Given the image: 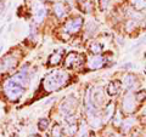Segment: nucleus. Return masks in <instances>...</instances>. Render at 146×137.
<instances>
[{"label": "nucleus", "instance_id": "f257e3e1", "mask_svg": "<svg viewBox=\"0 0 146 137\" xmlns=\"http://www.w3.org/2000/svg\"><path fill=\"white\" fill-rule=\"evenodd\" d=\"M68 79H70V76H68V74L66 72L55 70L52 73H50V74L43 80V88L46 92L57 91L67 84Z\"/></svg>", "mask_w": 146, "mask_h": 137}, {"label": "nucleus", "instance_id": "f03ea898", "mask_svg": "<svg viewBox=\"0 0 146 137\" xmlns=\"http://www.w3.org/2000/svg\"><path fill=\"white\" fill-rule=\"evenodd\" d=\"M4 92H5L6 97L10 99V101H17V99L23 95L25 88L10 79L9 81H6L5 85H4Z\"/></svg>", "mask_w": 146, "mask_h": 137}, {"label": "nucleus", "instance_id": "7ed1b4c3", "mask_svg": "<svg viewBox=\"0 0 146 137\" xmlns=\"http://www.w3.org/2000/svg\"><path fill=\"white\" fill-rule=\"evenodd\" d=\"M122 108L123 111L128 114H131L135 109H136V99H135V95L131 92H128L122 101Z\"/></svg>", "mask_w": 146, "mask_h": 137}, {"label": "nucleus", "instance_id": "20e7f679", "mask_svg": "<svg viewBox=\"0 0 146 137\" xmlns=\"http://www.w3.org/2000/svg\"><path fill=\"white\" fill-rule=\"evenodd\" d=\"M83 62H84L83 55H79L77 52H71V53H68V56L66 57L65 66L67 68H77V67H80Z\"/></svg>", "mask_w": 146, "mask_h": 137}, {"label": "nucleus", "instance_id": "39448f33", "mask_svg": "<svg viewBox=\"0 0 146 137\" xmlns=\"http://www.w3.org/2000/svg\"><path fill=\"white\" fill-rule=\"evenodd\" d=\"M82 24H83V20L80 17H76V18H72V20H68L65 24V28L63 30L68 34H76L80 28H82Z\"/></svg>", "mask_w": 146, "mask_h": 137}, {"label": "nucleus", "instance_id": "423d86ee", "mask_svg": "<svg viewBox=\"0 0 146 137\" xmlns=\"http://www.w3.org/2000/svg\"><path fill=\"white\" fill-rule=\"evenodd\" d=\"M74 107H76V98L73 97V96H70V97H67L66 99H63L62 101L60 111H61V113L65 114V115H68V114L73 113Z\"/></svg>", "mask_w": 146, "mask_h": 137}, {"label": "nucleus", "instance_id": "0eeeda50", "mask_svg": "<svg viewBox=\"0 0 146 137\" xmlns=\"http://www.w3.org/2000/svg\"><path fill=\"white\" fill-rule=\"evenodd\" d=\"M11 80H13L17 84H20L21 86H23V88H26V86L29 84V75L26 69H22L21 72H18L17 74L13 75Z\"/></svg>", "mask_w": 146, "mask_h": 137}, {"label": "nucleus", "instance_id": "6e6552de", "mask_svg": "<svg viewBox=\"0 0 146 137\" xmlns=\"http://www.w3.org/2000/svg\"><path fill=\"white\" fill-rule=\"evenodd\" d=\"M16 65V60L13 58L12 56H6L4 57L1 61H0V72H5L7 69H11V68H13Z\"/></svg>", "mask_w": 146, "mask_h": 137}, {"label": "nucleus", "instance_id": "1a4fd4ad", "mask_svg": "<svg viewBox=\"0 0 146 137\" xmlns=\"http://www.w3.org/2000/svg\"><path fill=\"white\" fill-rule=\"evenodd\" d=\"M124 85H125V88L128 90L133 91V90H135L139 86V80H138V78H136L135 75L128 74L125 76V79H124Z\"/></svg>", "mask_w": 146, "mask_h": 137}, {"label": "nucleus", "instance_id": "9d476101", "mask_svg": "<svg viewBox=\"0 0 146 137\" xmlns=\"http://www.w3.org/2000/svg\"><path fill=\"white\" fill-rule=\"evenodd\" d=\"M105 63V58L102 56H94L89 58L88 61V67L90 69H99V68H101Z\"/></svg>", "mask_w": 146, "mask_h": 137}, {"label": "nucleus", "instance_id": "9b49d317", "mask_svg": "<svg viewBox=\"0 0 146 137\" xmlns=\"http://www.w3.org/2000/svg\"><path fill=\"white\" fill-rule=\"evenodd\" d=\"M113 113H115V103L113 102H110L106 107H105V111H104V118H102V121L104 123H107L110 119L113 118Z\"/></svg>", "mask_w": 146, "mask_h": 137}, {"label": "nucleus", "instance_id": "f8f14e48", "mask_svg": "<svg viewBox=\"0 0 146 137\" xmlns=\"http://www.w3.org/2000/svg\"><path fill=\"white\" fill-rule=\"evenodd\" d=\"M121 81L119 80H113L112 83L108 84V88H107V92L110 96H116L118 92L121 91Z\"/></svg>", "mask_w": 146, "mask_h": 137}, {"label": "nucleus", "instance_id": "ddd939ff", "mask_svg": "<svg viewBox=\"0 0 146 137\" xmlns=\"http://www.w3.org/2000/svg\"><path fill=\"white\" fill-rule=\"evenodd\" d=\"M54 13L58 18H61V17L65 16V13H66V6H65V4L61 3V1L55 3L54 4Z\"/></svg>", "mask_w": 146, "mask_h": 137}, {"label": "nucleus", "instance_id": "4468645a", "mask_svg": "<svg viewBox=\"0 0 146 137\" xmlns=\"http://www.w3.org/2000/svg\"><path fill=\"white\" fill-rule=\"evenodd\" d=\"M62 53H63V50H57V51H55L49 58V65L50 66L58 65V63L61 62V60H62Z\"/></svg>", "mask_w": 146, "mask_h": 137}, {"label": "nucleus", "instance_id": "2eb2a0df", "mask_svg": "<svg viewBox=\"0 0 146 137\" xmlns=\"http://www.w3.org/2000/svg\"><path fill=\"white\" fill-rule=\"evenodd\" d=\"M93 101L95 103V106H100L104 102V92L101 89H96L95 92H93Z\"/></svg>", "mask_w": 146, "mask_h": 137}, {"label": "nucleus", "instance_id": "dca6fc26", "mask_svg": "<svg viewBox=\"0 0 146 137\" xmlns=\"http://www.w3.org/2000/svg\"><path fill=\"white\" fill-rule=\"evenodd\" d=\"M135 118H129V119H127V120H124L121 124V126H122V131L124 132V134H127L128 131H129L130 129H131V126H133L134 124H135Z\"/></svg>", "mask_w": 146, "mask_h": 137}, {"label": "nucleus", "instance_id": "f3484780", "mask_svg": "<svg viewBox=\"0 0 146 137\" xmlns=\"http://www.w3.org/2000/svg\"><path fill=\"white\" fill-rule=\"evenodd\" d=\"M45 16H46V10H45V7L39 6L35 11V20L38 22H42Z\"/></svg>", "mask_w": 146, "mask_h": 137}, {"label": "nucleus", "instance_id": "a211bd4d", "mask_svg": "<svg viewBox=\"0 0 146 137\" xmlns=\"http://www.w3.org/2000/svg\"><path fill=\"white\" fill-rule=\"evenodd\" d=\"M90 51L93 52V53H95V55L101 53L102 52V45L100 44V43H96V41L91 43L90 44Z\"/></svg>", "mask_w": 146, "mask_h": 137}, {"label": "nucleus", "instance_id": "6ab92c4d", "mask_svg": "<svg viewBox=\"0 0 146 137\" xmlns=\"http://www.w3.org/2000/svg\"><path fill=\"white\" fill-rule=\"evenodd\" d=\"M94 9V4L90 1V0H84L83 4H82V11H84L86 13L91 12V10Z\"/></svg>", "mask_w": 146, "mask_h": 137}, {"label": "nucleus", "instance_id": "aec40b11", "mask_svg": "<svg viewBox=\"0 0 146 137\" xmlns=\"http://www.w3.org/2000/svg\"><path fill=\"white\" fill-rule=\"evenodd\" d=\"M138 24H139V22L138 21H135V20H128L127 22H125V29L128 30V32H133L136 27H138Z\"/></svg>", "mask_w": 146, "mask_h": 137}, {"label": "nucleus", "instance_id": "412c9836", "mask_svg": "<svg viewBox=\"0 0 146 137\" xmlns=\"http://www.w3.org/2000/svg\"><path fill=\"white\" fill-rule=\"evenodd\" d=\"M133 6L136 9V11L145 10V7H146V0H134V1H133Z\"/></svg>", "mask_w": 146, "mask_h": 137}, {"label": "nucleus", "instance_id": "4be33fe9", "mask_svg": "<svg viewBox=\"0 0 146 137\" xmlns=\"http://www.w3.org/2000/svg\"><path fill=\"white\" fill-rule=\"evenodd\" d=\"M51 135L52 137H63V131L61 129V126L60 125H54L52 127V131H51Z\"/></svg>", "mask_w": 146, "mask_h": 137}, {"label": "nucleus", "instance_id": "5701e85b", "mask_svg": "<svg viewBox=\"0 0 146 137\" xmlns=\"http://www.w3.org/2000/svg\"><path fill=\"white\" fill-rule=\"evenodd\" d=\"M48 126H49V119H46V118H42V119H39V121H38L39 130H46Z\"/></svg>", "mask_w": 146, "mask_h": 137}, {"label": "nucleus", "instance_id": "b1692460", "mask_svg": "<svg viewBox=\"0 0 146 137\" xmlns=\"http://www.w3.org/2000/svg\"><path fill=\"white\" fill-rule=\"evenodd\" d=\"M67 130H68V134H70L71 136L72 135H76L77 131H78V126H77V123H74V124H70L67 126Z\"/></svg>", "mask_w": 146, "mask_h": 137}, {"label": "nucleus", "instance_id": "393cba45", "mask_svg": "<svg viewBox=\"0 0 146 137\" xmlns=\"http://www.w3.org/2000/svg\"><path fill=\"white\" fill-rule=\"evenodd\" d=\"M145 98H146V91H145V90H143V91H139V92L135 95V99H136V101H139V102L144 101Z\"/></svg>", "mask_w": 146, "mask_h": 137}, {"label": "nucleus", "instance_id": "a878e982", "mask_svg": "<svg viewBox=\"0 0 146 137\" xmlns=\"http://www.w3.org/2000/svg\"><path fill=\"white\" fill-rule=\"evenodd\" d=\"M113 124H115L116 126H118L119 124H122V117H121V113H119V112H117L115 119H113Z\"/></svg>", "mask_w": 146, "mask_h": 137}, {"label": "nucleus", "instance_id": "bb28decb", "mask_svg": "<svg viewBox=\"0 0 146 137\" xmlns=\"http://www.w3.org/2000/svg\"><path fill=\"white\" fill-rule=\"evenodd\" d=\"M110 5V0H100V7H101V11H105Z\"/></svg>", "mask_w": 146, "mask_h": 137}, {"label": "nucleus", "instance_id": "cd10ccee", "mask_svg": "<svg viewBox=\"0 0 146 137\" xmlns=\"http://www.w3.org/2000/svg\"><path fill=\"white\" fill-rule=\"evenodd\" d=\"M28 137H40L39 135H31V136H28Z\"/></svg>", "mask_w": 146, "mask_h": 137}, {"label": "nucleus", "instance_id": "c85d7f7f", "mask_svg": "<svg viewBox=\"0 0 146 137\" xmlns=\"http://www.w3.org/2000/svg\"><path fill=\"white\" fill-rule=\"evenodd\" d=\"M3 28H4V27H0V33H1V30H3Z\"/></svg>", "mask_w": 146, "mask_h": 137}, {"label": "nucleus", "instance_id": "c756f323", "mask_svg": "<svg viewBox=\"0 0 146 137\" xmlns=\"http://www.w3.org/2000/svg\"><path fill=\"white\" fill-rule=\"evenodd\" d=\"M110 137H116V136H115V135H112V136H110Z\"/></svg>", "mask_w": 146, "mask_h": 137}, {"label": "nucleus", "instance_id": "7c9ffc66", "mask_svg": "<svg viewBox=\"0 0 146 137\" xmlns=\"http://www.w3.org/2000/svg\"><path fill=\"white\" fill-rule=\"evenodd\" d=\"M79 1H82V0H79Z\"/></svg>", "mask_w": 146, "mask_h": 137}]
</instances>
